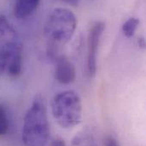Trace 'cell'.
<instances>
[{"label":"cell","instance_id":"obj_9","mask_svg":"<svg viewBox=\"0 0 146 146\" xmlns=\"http://www.w3.org/2000/svg\"><path fill=\"white\" fill-rule=\"evenodd\" d=\"M139 25V21L137 18H130L128 19L122 26L123 34L126 37L130 38L135 34V32Z\"/></svg>","mask_w":146,"mask_h":146},{"label":"cell","instance_id":"obj_5","mask_svg":"<svg viewBox=\"0 0 146 146\" xmlns=\"http://www.w3.org/2000/svg\"><path fill=\"white\" fill-rule=\"evenodd\" d=\"M105 25L103 21L95 22L89 31L87 36V55H86V71L90 77L97 72L98 52L102 35L104 32Z\"/></svg>","mask_w":146,"mask_h":146},{"label":"cell","instance_id":"obj_8","mask_svg":"<svg viewBox=\"0 0 146 146\" xmlns=\"http://www.w3.org/2000/svg\"><path fill=\"white\" fill-rule=\"evenodd\" d=\"M70 146H98L94 132L87 127L83 128L74 135Z\"/></svg>","mask_w":146,"mask_h":146},{"label":"cell","instance_id":"obj_10","mask_svg":"<svg viewBox=\"0 0 146 146\" xmlns=\"http://www.w3.org/2000/svg\"><path fill=\"white\" fill-rule=\"evenodd\" d=\"M9 119L3 106L0 103V136L7 133L9 130Z\"/></svg>","mask_w":146,"mask_h":146},{"label":"cell","instance_id":"obj_13","mask_svg":"<svg viewBox=\"0 0 146 146\" xmlns=\"http://www.w3.org/2000/svg\"><path fill=\"white\" fill-rule=\"evenodd\" d=\"M64 3H68V4H70V5H73V6H75L78 4L79 3V0H63Z\"/></svg>","mask_w":146,"mask_h":146},{"label":"cell","instance_id":"obj_1","mask_svg":"<svg viewBox=\"0 0 146 146\" xmlns=\"http://www.w3.org/2000/svg\"><path fill=\"white\" fill-rule=\"evenodd\" d=\"M22 68V43L7 18L0 15V76H17Z\"/></svg>","mask_w":146,"mask_h":146},{"label":"cell","instance_id":"obj_3","mask_svg":"<svg viewBox=\"0 0 146 146\" xmlns=\"http://www.w3.org/2000/svg\"><path fill=\"white\" fill-rule=\"evenodd\" d=\"M51 113L63 128H72L79 124L82 119V103L79 94L67 90L56 94L51 100Z\"/></svg>","mask_w":146,"mask_h":146},{"label":"cell","instance_id":"obj_4","mask_svg":"<svg viewBox=\"0 0 146 146\" xmlns=\"http://www.w3.org/2000/svg\"><path fill=\"white\" fill-rule=\"evenodd\" d=\"M77 27V19L73 12L65 8H56L49 15L44 34L53 45H63L73 37Z\"/></svg>","mask_w":146,"mask_h":146},{"label":"cell","instance_id":"obj_14","mask_svg":"<svg viewBox=\"0 0 146 146\" xmlns=\"http://www.w3.org/2000/svg\"><path fill=\"white\" fill-rule=\"evenodd\" d=\"M139 44L142 48H145V40L144 37H141V38L139 39Z\"/></svg>","mask_w":146,"mask_h":146},{"label":"cell","instance_id":"obj_6","mask_svg":"<svg viewBox=\"0 0 146 146\" xmlns=\"http://www.w3.org/2000/svg\"><path fill=\"white\" fill-rule=\"evenodd\" d=\"M54 76L63 85L72 83L76 78V69L73 63L66 55L61 54L54 59Z\"/></svg>","mask_w":146,"mask_h":146},{"label":"cell","instance_id":"obj_7","mask_svg":"<svg viewBox=\"0 0 146 146\" xmlns=\"http://www.w3.org/2000/svg\"><path fill=\"white\" fill-rule=\"evenodd\" d=\"M40 0H15L14 15L18 20H24L31 16L38 9Z\"/></svg>","mask_w":146,"mask_h":146},{"label":"cell","instance_id":"obj_2","mask_svg":"<svg viewBox=\"0 0 146 146\" xmlns=\"http://www.w3.org/2000/svg\"><path fill=\"white\" fill-rule=\"evenodd\" d=\"M22 141L25 146H46L50 138L47 110L42 99L36 98L27 110L22 124Z\"/></svg>","mask_w":146,"mask_h":146},{"label":"cell","instance_id":"obj_12","mask_svg":"<svg viewBox=\"0 0 146 146\" xmlns=\"http://www.w3.org/2000/svg\"><path fill=\"white\" fill-rule=\"evenodd\" d=\"M50 146H66V144L63 139H62L60 138H57L51 141Z\"/></svg>","mask_w":146,"mask_h":146},{"label":"cell","instance_id":"obj_11","mask_svg":"<svg viewBox=\"0 0 146 146\" xmlns=\"http://www.w3.org/2000/svg\"><path fill=\"white\" fill-rule=\"evenodd\" d=\"M104 146H120L119 143L113 137H107L104 141Z\"/></svg>","mask_w":146,"mask_h":146}]
</instances>
